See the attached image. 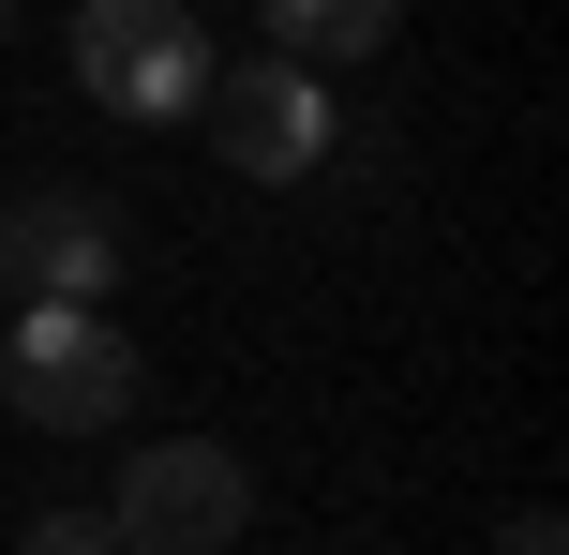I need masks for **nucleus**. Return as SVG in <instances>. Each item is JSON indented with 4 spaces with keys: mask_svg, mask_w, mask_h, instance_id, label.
Here are the masks:
<instances>
[{
    "mask_svg": "<svg viewBox=\"0 0 569 555\" xmlns=\"http://www.w3.org/2000/svg\"><path fill=\"white\" fill-rule=\"evenodd\" d=\"M0 16H16V0H0Z\"/></svg>",
    "mask_w": 569,
    "mask_h": 555,
    "instance_id": "nucleus-10",
    "label": "nucleus"
},
{
    "mask_svg": "<svg viewBox=\"0 0 569 555\" xmlns=\"http://www.w3.org/2000/svg\"><path fill=\"white\" fill-rule=\"evenodd\" d=\"M495 555H569V541H555V511H510V526H495Z\"/></svg>",
    "mask_w": 569,
    "mask_h": 555,
    "instance_id": "nucleus-8",
    "label": "nucleus"
},
{
    "mask_svg": "<svg viewBox=\"0 0 569 555\" xmlns=\"http://www.w3.org/2000/svg\"><path fill=\"white\" fill-rule=\"evenodd\" d=\"M0 286L16 300H120V210L106 196H16L0 210Z\"/></svg>",
    "mask_w": 569,
    "mask_h": 555,
    "instance_id": "nucleus-5",
    "label": "nucleus"
},
{
    "mask_svg": "<svg viewBox=\"0 0 569 555\" xmlns=\"http://www.w3.org/2000/svg\"><path fill=\"white\" fill-rule=\"evenodd\" d=\"M106 526H120V555H226L256 526V466H240L226 436H150L136 466H120Z\"/></svg>",
    "mask_w": 569,
    "mask_h": 555,
    "instance_id": "nucleus-3",
    "label": "nucleus"
},
{
    "mask_svg": "<svg viewBox=\"0 0 569 555\" xmlns=\"http://www.w3.org/2000/svg\"><path fill=\"white\" fill-rule=\"evenodd\" d=\"M0 406L30 436H106L136 406V346H120L106 300H16L0 316Z\"/></svg>",
    "mask_w": 569,
    "mask_h": 555,
    "instance_id": "nucleus-1",
    "label": "nucleus"
},
{
    "mask_svg": "<svg viewBox=\"0 0 569 555\" xmlns=\"http://www.w3.org/2000/svg\"><path fill=\"white\" fill-rule=\"evenodd\" d=\"M16 555H120V526H106V511H30Z\"/></svg>",
    "mask_w": 569,
    "mask_h": 555,
    "instance_id": "nucleus-7",
    "label": "nucleus"
},
{
    "mask_svg": "<svg viewBox=\"0 0 569 555\" xmlns=\"http://www.w3.org/2000/svg\"><path fill=\"white\" fill-rule=\"evenodd\" d=\"M210 30L196 0H76V90L106 120H196L210 106Z\"/></svg>",
    "mask_w": 569,
    "mask_h": 555,
    "instance_id": "nucleus-2",
    "label": "nucleus"
},
{
    "mask_svg": "<svg viewBox=\"0 0 569 555\" xmlns=\"http://www.w3.org/2000/svg\"><path fill=\"white\" fill-rule=\"evenodd\" d=\"M405 30V0H270V60H300V76H330V60H375Z\"/></svg>",
    "mask_w": 569,
    "mask_h": 555,
    "instance_id": "nucleus-6",
    "label": "nucleus"
},
{
    "mask_svg": "<svg viewBox=\"0 0 569 555\" xmlns=\"http://www.w3.org/2000/svg\"><path fill=\"white\" fill-rule=\"evenodd\" d=\"M0 316H16V286H0Z\"/></svg>",
    "mask_w": 569,
    "mask_h": 555,
    "instance_id": "nucleus-9",
    "label": "nucleus"
},
{
    "mask_svg": "<svg viewBox=\"0 0 569 555\" xmlns=\"http://www.w3.org/2000/svg\"><path fill=\"white\" fill-rule=\"evenodd\" d=\"M196 120L226 136L240 180H315V166H330V136H345V120H330V76H300V60H240V76H210Z\"/></svg>",
    "mask_w": 569,
    "mask_h": 555,
    "instance_id": "nucleus-4",
    "label": "nucleus"
}]
</instances>
